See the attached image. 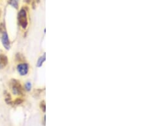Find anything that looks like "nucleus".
I'll return each instance as SVG.
<instances>
[{
	"label": "nucleus",
	"mask_w": 143,
	"mask_h": 126,
	"mask_svg": "<svg viewBox=\"0 0 143 126\" xmlns=\"http://www.w3.org/2000/svg\"><path fill=\"white\" fill-rule=\"evenodd\" d=\"M18 22L19 26L23 29H26L28 26L27 11L25 8H21L18 14Z\"/></svg>",
	"instance_id": "f257e3e1"
},
{
	"label": "nucleus",
	"mask_w": 143,
	"mask_h": 126,
	"mask_svg": "<svg viewBox=\"0 0 143 126\" xmlns=\"http://www.w3.org/2000/svg\"><path fill=\"white\" fill-rule=\"evenodd\" d=\"M14 103H15V104H21V103H22V100L21 99V98H17V99L15 100V101L14 102Z\"/></svg>",
	"instance_id": "1a4fd4ad"
},
{
	"label": "nucleus",
	"mask_w": 143,
	"mask_h": 126,
	"mask_svg": "<svg viewBox=\"0 0 143 126\" xmlns=\"http://www.w3.org/2000/svg\"><path fill=\"white\" fill-rule=\"evenodd\" d=\"M17 71L22 77L26 76L29 71V65L25 62H21L17 66Z\"/></svg>",
	"instance_id": "7ed1b4c3"
},
{
	"label": "nucleus",
	"mask_w": 143,
	"mask_h": 126,
	"mask_svg": "<svg viewBox=\"0 0 143 126\" xmlns=\"http://www.w3.org/2000/svg\"><path fill=\"white\" fill-rule=\"evenodd\" d=\"M8 63V57L6 55L1 53L0 54V69H3L7 66Z\"/></svg>",
	"instance_id": "39448f33"
},
{
	"label": "nucleus",
	"mask_w": 143,
	"mask_h": 126,
	"mask_svg": "<svg viewBox=\"0 0 143 126\" xmlns=\"http://www.w3.org/2000/svg\"><path fill=\"white\" fill-rule=\"evenodd\" d=\"M9 1H11V0H9Z\"/></svg>",
	"instance_id": "9b49d317"
},
{
	"label": "nucleus",
	"mask_w": 143,
	"mask_h": 126,
	"mask_svg": "<svg viewBox=\"0 0 143 126\" xmlns=\"http://www.w3.org/2000/svg\"><path fill=\"white\" fill-rule=\"evenodd\" d=\"M45 59H46V55L45 53H43L41 56H40V57L38 58V60H37L36 63V66L38 68H40L43 65V62H45Z\"/></svg>",
	"instance_id": "423d86ee"
},
{
	"label": "nucleus",
	"mask_w": 143,
	"mask_h": 126,
	"mask_svg": "<svg viewBox=\"0 0 143 126\" xmlns=\"http://www.w3.org/2000/svg\"><path fill=\"white\" fill-rule=\"evenodd\" d=\"M24 89L25 91H26L27 92H29L32 89V84L31 82L28 81V82H26L24 84Z\"/></svg>",
	"instance_id": "0eeeda50"
},
{
	"label": "nucleus",
	"mask_w": 143,
	"mask_h": 126,
	"mask_svg": "<svg viewBox=\"0 0 143 126\" xmlns=\"http://www.w3.org/2000/svg\"><path fill=\"white\" fill-rule=\"evenodd\" d=\"M40 107L41 108L43 111H45V101H42L40 104Z\"/></svg>",
	"instance_id": "9d476101"
},
{
	"label": "nucleus",
	"mask_w": 143,
	"mask_h": 126,
	"mask_svg": "<svg viewBox=\"0 0 143 126\" xmlns=\"http://www.w3.org/2000/svg\"><path fill=\"white\" fill-rule=\"evenodd\" d=\"M2 31V34H1V42H2V45L4 47L5 49L8 50L10 49L11 47V42L10 40L9 36H8V33L5 29L1 31Z\"/></svg>",
	"instance_id": "f03ea898"
},
{
	"label": "nucleus",
	"mask_w": 143,
	"mask_h": 126,
	"mask_svg": "<svg viewBox=\"0 0 143 126\" xmlns=\"http://www.w3.org/2000/svg\"><path fill=\"white\" fill-rule=\"evenodd\" d=\"M11 91L15 96H20L22 94L23 88L18 81L12 80L11 83Z\"/></svg>",
	"instance_id": "20e7f679"
},
{
	"label": "nucleus",
	"mask_w": 143,
	"mask_h": 126,
	"mask_svg": "<svg viewBox=\"0 0 143 126\" xmlns=\"http://www.w3.org/2000/svg\"><path fill=\"white\" fill-rule=\"evenodd\" d=\"M10 2V4L13 7L15 8H18L19 7V0H11Z\"/></svg>",
	"instance_id": "6e6552de"
}]
</instances>
